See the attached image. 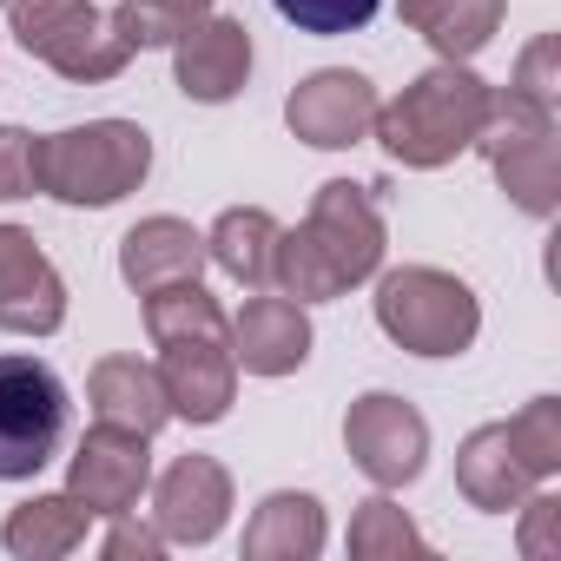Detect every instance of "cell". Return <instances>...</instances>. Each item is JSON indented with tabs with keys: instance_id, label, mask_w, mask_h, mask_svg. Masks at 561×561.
I'll use <instances>...</instances> for the list:
<instances>
[{
	"instance_id": "17",
	"label": "cell",
	"mask_w": 561,
	"mask_h": 561,
	"mask_svg": "<svg viewBox=\"0 0 561 561\" xmlns=\"http://www.w3.org/2000/svg\"><path fill=\"white\" fill-rule=\"evenodd\" d=\"M403 14L443 47V54H476L495 27V0H403Z\"/></svg>"
},
{
	"instance_id": "19",
	"label": "cell",
	"mask_w": 561,
	"mask_h": 561,
	"mask_svg": "<svg viewBox=\"0 0 561 561\" xmlns=\"http://www.w3.org/2000/svg\"><path fill=\"white\" fill-rule=\"evenodd\" d=\"M80 528H87V508H80V502H67V495L27 502V508L8 522V548H14V554H60V548L80 541Z\"/></svg>"
},
{
	"instance_id": "15",
	"label": "cell",
	"mask_w": 561,
	"mask_h": 561,
	"mask_svg": "<svg viewBox=\"0 0 561 561\" xmlns=\"http://www.w3.org/2000/svg\"><path fill=\"white\" fill-rule=\"evenodd\" d=\"M126 277L139 291H159V285H192L198 277V238L179 225V218H152L126 238Z\"/></svg>"
},
{
	"instance_id": "23",
	"label": "cell",
	"mask_w": 561,
	"mask_h": 561,
	"mask_svg": "<svg viewBox=\"0 0 561 561\" xmlns=\"http://www.w3.org/2000/svg\"><path fill=\"white\" fill-rule=\"evenodd\" d=\"M34 192V139L0 126V198H27Z\"/></svg>"
},
{
	"instance_id": "11",
	"label": "cell",
	"mask_w": 561,
	"mask_h": 561,
	"mask_svg": "<svg viewBox=\"0 0 561 561\" xmlns=\"http://www.w3.org/2000/svg\"><path fill=\"white\" fill-rule=\"evenodd\" d=\"M244 67H251V41L238 21H205L179 34V87L192 100H231L244 87Z\"/></svg>"
},
{
	"instance_id": "5",
	"label": "cell",
	"mask_w": 561,
	"mask_h": 561,
	"mask_svg": "<svg viewBox=\"0 0 561 561\" xmlns=\"http://www.w3.org/2000/svg\"><path fill=\"white\" fill-rule=\"evenodd\" d=\"M377 318L416 357H449L476 337V298L443 271H397L377 298Z\"/></svg>"
},
{
	"instance_id": "8",
	"label": "cell",
	"mask_w": 561,
	"mask_h": 561,
	"mask_svg": "<svg viewBox=\"0 0 561 561\" xmlns=\"http://www.w3.org/2000/svg\"><path fill=\"white\" fill-rule=\"evenodd\" d=\"M0 324L8 331H54L60 324V277L34 251V238L14 225H0Z\"/></svg>"
},
{
	"instance_id": "21",
	"label": "cell",
	"mask_w": 561,
	"mask_h": 561,
	"mask_svg": "<svg viewBox=\"0 0 561 561\" xmlns=\"http://www.w3.org/2000/svg\"><path fill=\"white\" fill-rule=\"evenodd\" d=\"M198 8H205V0H126V8H119V34H126V47H159V41H179Z\"/></svg>"
},
{
	"instance_id": "10",
	"label": "cell",
	"mask_w": 561,
	"mask_h": 561,
	"mask_svg": "<svg viewBox=\"0 0 561 561\" xmlns=\"http://www.w3.org/2000/svg\"><path fill=\"white\" fill-rule=\"evenodd\" d=\"M370 119H377V100H370V80L357 73H318L291 93V126L311 146H351Z\"/></svg>"
},
{
	"instance_id": "2",
	"label": "cell",
	"mask_w": 561,
	"mask_h": 561,
	"mask_svg": "<svg viewBox=\"0 0 561 561\" xmlns=\"http://www.w3.org/2000/svg\"><path fill=\"white\" fill-rule=\"evenodd\" d=\"M146 133L126 119H100L80 133H54L47 146H34V185H47L67 205H113L126 185L146 179Z\"/></svg>"
},
{
	"instance_id": "9",
	"label": "cell",
	"mask_w": 561,
	"mask_h": 561,
	"mask_svg": "<svg viewBox=\"0 0 561 561\" xmlns=\"http://www.w3.org/2000/svg\"><path fill=\"white\" fill-rule=\"evenodd\" d=\"M423 416L403 410L397 397H364L351 410V449L377 482H410L423 469Z\"/></svg>"
},
{
	"instance_id": "20",
	"label": "cell",
	"mask_w": 561,
	"mask_h": 561,
	"mask_svg": "<svg viewBox=\"0 0 561 561\" xmlns=\"http://www.w3.org/2000/svg\"><path fill=\"white\" fill-rule=\"evenodd\" d=\"M324 541V522H318V502L311 495H271L264 502V522L244 535V548L271 554V548H291V554H311Z\"/></svg>"
},
{
	"instance_id": "3",
	"label": "cell",
	"mask_w": 561,
	"mask_h": 561,
	"mask_svg": "<svg viewBox=\"0 0 561 561\" xmlns=\"http://www.w3.org/2000/svg\"><path fill=\"white\" fill-rule=\"evenodd\" d=\"M482 113H489L482 80L443 67V73L416 80L397 106H383V146H390L397 159H410V165H443L456 146L476 139Z\"/></svg>"
},
{
	"instance_id": "22",
	"label": "cell",
	"mask_w": 561,
	"mask_h": 561,
	"mask_svg": "<svg viewBox=\"0 0 561 561\" xmlns=\"http://www.w3.org/2000/svg\"><path fill=\"white\" fill-rule=\"evenodd\" d=\"M271 8L298 34H357V27H370V14L383 0H271Z\"/></svg>"
},
{
	"instance_id": "6",
	"label": "cell",
	"mask_w": 561,
	"mask_h": 561,
	"mask_svg": "<svg viewBox=\"0 0 561 561\" xmlns=\"http://www.w3.org/2000/svg\"><path fill=\"white\" fill-rule=\"evenodd\" d=\"M14 34L27 54L54 60L73 80H100L126 67V34H113L87 0H14Z\"/></svg>"
},
{
	"instance_id": "1",
	"label": "cell",
	"mask_w": 561,
	"mask_h": 561,
	"mask_svg": "<svg viewBox=\"0 0 561 561\" xmlns=\"http://www.w3.org/2000/svg\"><path fill=\"white\" fill-rule=\"evenodd\" d=\"M277 264H285V285L298 291V305L357 285L377 264V211L364 205V192L357 185H324V205L311 211L305 238L277 244Z\"/></svg>"
},
{
	"instance_id": "12",
	"label": "cell",
	"mask_w": 561,
	"mask_h": 561,
	"mask_svg": "<svg viewBox=\"0 0 561 561\" xmlns=\"http://www.w3.org/2000/svg\"><path fill=\"white\" fill-rule=\"evenodd\" d=\"M159 522L172 541H205L225 522V476L205 456H185L165 482H159Z\"/></svg>"
},
{
	"instance_id": "7",
	"label": "cell",
	"mask_w": 561,
	"mask_h": 561,
	"mask_svg": "<svg viewBox=\"0 0 561 561\" xmlns=\"http://www.w3.org/2000/svg\"><path fill=\"white\" fill-rule=\"evenodd\" d=\"M139 489H146V436L100 423V436H87V449L73 456V495L87 502V515H126Z\"/></svg>"
},
{
	"instance_id": "13",
	"label": "cell",
	"mask_w": 561,
	"mask_h": 561,
	"mask_svg": "<svg viewBox=\"0 0 561 561\" xmlns=\"http://www.w3.org/2000/svg\"><path fill=\"white\" fill-rule=\"evenodd\" d=\"M305 344H311V331H305V311H298L291 298H257V305L238 318V364H244V370L277 377V370L305 364Z\"/></svg>"
},
{
	"instance_id": "14",
	"label": "cell",
	"mask_w": 561,
	"mask_h": 561,
	"mask_svg": "<svg viewBox=\"0 0 561 561\" xmlns=\"http://www.w3.org/2000/svg\"><path fill=\"white\" fill-rule=\"evenodd\" d=\"M93 403H100V423H113V430H139V436H152L159 423H165V383L139 364V357H113V364H100L93 370Z\"/></svg>"
},
{
	"instance_id": "18",
	"label": "cell",
	"mask_w": 561,
	"mask_h": 561,
	"mask_svg": "<svg viewBox=\"0 0 561 561\" xmlns=\"http://www.w3.org/2000/svg\"><path fill=\"white\" fill-rule=\"evenodd\" d=\"M271 238L277 225L264 211H225L218 231H211V251L231 277H244V285H264V271H271Z\"/></svg>"
},
{
	"instance_id": "4",
	"label": "cell",
	"mask_w": 561,
	"mask_h": 561,
	"mask_svg": "<svg viewBox=\"0 0 561 561\" xmlns=\"http://www.w3.org/2000/svg\"><path fill=\"white\" fill-rule=\"evenodd\" d=\"M67 436V383L41 357H0V482L54 462Z\"/></svg>"
},
{
	"instance_id": "16",
	"label": "cell",
	"mask_w": 561,
	"mask_h": 561,
	"mask_svg": "<svg viewBox=\"0 0 561 561\" xmlns=\"http://www.w3.org/2000/svg\"><path fill=\"white\" fill-rule=\"evenodd\" d=\"M522 476H535L522 462V449L508 443V430H482L462 456V489L482 502V508H508V495L522 489Z\"/></svg>"
}]
</instances>
